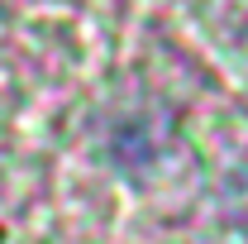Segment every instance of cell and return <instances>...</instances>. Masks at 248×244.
<instances>
[{
    "label": "cell",
    "mask_w": 248,
    "mask_h": 244,
    "mask_svg": "<svg viewBox=\"0 0 248 244\" xmlns=\"http://www.w3.org/2000/svg\"><path fill=\"white\" fill-rule=\"evenodd\" d=\"M0 244H5V230H0Z\"/></svg>",
    "instance_id": "1"
}]
</instances>
